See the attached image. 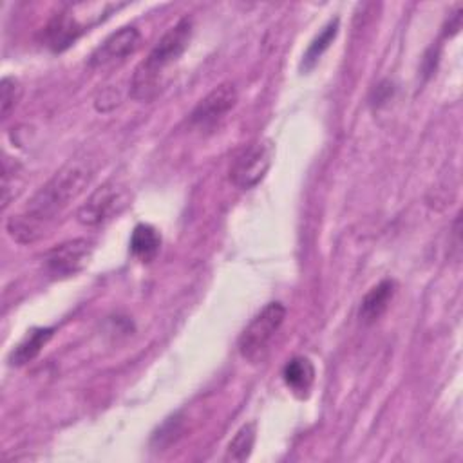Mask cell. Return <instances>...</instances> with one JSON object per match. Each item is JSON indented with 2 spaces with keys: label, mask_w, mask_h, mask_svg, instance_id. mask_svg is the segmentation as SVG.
<instances>
[{
  "label": "cell",
  "mask_w": 463,
  "mask_h": 463,
  "mask_svg": "<svg viewBox=\"0 0 463 463\" xmlns=\"http://www.w3.org/2000/svg\"><path fill=\"white\" fill-rule=\"evenodd\" d=\"M92 177L90 159H71L29 199L18 215L7 219V233L20 244L34 242L43 233L45 224L83 194Z\"/></svg>",
  "instance_id": "1"
},
{
  "label": "cell",
  "mask_w": 463,
  "mask_h": 463,
  "mask_svg": "<svg viewBox=\"0 0 463 463\" xmlns=\"http://www.w3.org/2000/svg\"><path fill=\"white\" fill-rule=\"evenodd\" d=\"M192 38V20L181 18L172 25L150 49L148 56L137 65L130 81V94L134 99L148 101L161 89L165 71L174 65L188 49Z\"/></svg>",
  "instance_id": "2"
},
{
  "label": "cell",
  "mask_w": 463,
  "mask_h": 463,
  "mask_svg": "<svg viewBox=\"0 0 463 463\" xmlns=\"http://www.w3.org/2000/svg\"><path fill=\"white\" fill-rule=\"evenodd\" d=\"M286 318V307L282 302L266 304L242 329L239 336V353L250 364L262 362L268 353L271 340L280 329Z\"/></svg>",
  "instance_id": "3"
},
{
  "label": "cell",
  "mask_w": 463,
  "mask_h": 463,
  "mask_svg": "<svg viewBox=\"0 0 463 463\" xmlns=\"http://www.w3.org/2000/svg\"><path fill=\"white\" fill-rule=\"evenodd\" d=\"M275 156V145L269 139H255L248 143L230 166V181L242 190L257 186L268 174Z\"/></svg>",
  "instance_id": "4"
},
{
  "label": "cell",
  "mask_w": 463,
  "mask_h": 463,
  "mask_svg": "<svg viewBox=\"0 0 463 463\" xmlns=\"http://www.w3.org/2000/svg\"><path fill=\"white\" fill-rule=\"evenodd\" d=\"M130 194L127 186L118 181H107L87 197L78 208V221L85 226H98L116 217L128 204Z\"/></svg>",
  "instance_id": "5"
},
{
  "label": "cell",
  "mask_w": 463,
  "mask_h": 463,
  "mask_svg": "<svg viewBox=\"0 0 463 463\" xmlns=\"http://www.w3.org/2000/svg\"><path fill=\"white\" fill-rule=\"evenodd\" d=\"M141 33L134 25H125L107 36L90 54L89 65L92 69H105L114 63H119L127 60L130 54H134L141 45Z\"/></svg>",
  "instance_id": "6"
},
{
  "label": "cell",
  "mask_w": 463,
  "mask_h": 463,
  "mask_svg": "<svg viewBox=\"0 0 463 463\" xmlns=\"http://www.w3.org/2000/svg\"><path fill=\"white\" fill-rule=\"evenodd\" d=\"M92 242L87 239H72L47 251L45 268L52 277H71L80 273L90 260Z\"/></svg>",
  "instance_id": "7"
},
{
  "label": "cell",
  "mask_w": 463,
  "mask_h": 463,
  "mask_svg": "<svg viewBox=\"0 0 463 463\" xmlns=\"http://www.w3.org/2000/svg\"><path fill=\"white\" fill-rule=\"evenodd\" d=\"M237 103V89L226 81L210 90L192 110L190 123L199 128H210L221 121Z\"/></svg>",
  "instance_id": "8"
},
{
  "label": "cell",
  "mask_w": 463,
  "mask_h": 463,
  "mask_svg": "<svg viewBox=\"0 0 463 463\" xmlns=\"http://www.w3.org/2000/svg\"><path fill=\"white\" fill-rule=\"evenodd\" d=\"M394 289H396V284L391 279H383L376 286H373L365 293V297L362 298L360 311H358L360 320L364 324L376 322L385 313V309L389 307V302L392 300Z\"/></svg>",
  "instance_id": "9"
},
{
  "label": "cell",
  "mask_w": 463,
  "mask_h": 463,
  "mask_svg": "<svg viewBox=\"0 0 463 463\" xmlns=\"http://www.w3.org/2000/svg\"><path fill=\"white\" fill-rule=\"evenodd\" d=\"M81 31L83 27L76 22V18L63 11L56 14L45 27V40L52 51H63L80 36Z\"/></svg>",
  "instance_id": "10"
},
{
  "label": "cell",
  "mask_w": 463,
  "mask_h": 463,
  "mask_svg": "<svg viewBox=\"0 0 463 463\" xmlns=\"http://www.w3.org/2000/svg\"><path fill=\"white\" fill-rule=\"evenodd\" d=\"M52 333H54V327H34V329L27 331L24 340L11 351L9 364L20 367V365H25L31 360H34L40 354V351L43 349V345L51 340Z\"/></svg>",
  "instance_id": "11"
},
{
  "label": "cell",
  "mask_w": 463,
  "mask_h": 463,
  "mask_svg": "<svg viewBox=\"0 0 463 463\" xmlns=\"http://www.w3.org/2000/svg\"><path fill=\"white\" fill-rule=\"evenodd\" d=\"M282 376H284V382L286 385L304 396L309 392L313 382H315V367L311 364L309 358L306 356H295L291 358L286 365H284V371H282Z\"/></svg>",
  "instance_id": "12"
},
{
  "label": "cell",
  "mask_w": 463,
  "mask_h": 463,
  "mask_svg": "<svg viewBox=\"0 0 463 463\" xmlns=\"http://www.w3.org/2000/svg\"><path fill=\"white\" fill-rule=\"evenodd\" d=\"M161 248V235L150 224H137L130 235V251L141 262H150L157 257Z\"/></svg>",
  "instance_id": "13"
},
{
  "label": "cell",
  "mask_w": 463,
  "mask_h": 463,
  "mask_svg": "<svg viewBox=\"0 0 463 463\" xmlns=\"http://www.w3.org/2000/svg\"><path fill=\"white\" fill-rule=\"evenodd\" d=\"M255 423H246L242 425L235 436L232 438V441L228 443V449H226V456L224 459L226 461H244L250 458L251 454V449L255 445Z\"/></svg>",
  "instance_id": "14"
},
{
  "label": "cell",
  "mask_w": 463,
  "mask_h": 463,
  "mask_svg": "<svg viewBox=\"0 0 463 463\" xmlns=\"http://www.w3.org/2000/svg\"><path fill=\"white\" fill-rule=\"evenodd\" d=\"M336 33H338V18L331 20V22L318 33V36L309 43V47H307V51H306V54H304V60H302L304 69H311V67L318 61V58L324 54V51L333 43Z\"/></svg>",
  "instance_id": "15"
},
{
  "label": "cell",
  "mask_w": 463,
  "mask_h": 463,
  "mask_svg": "<svg viewBox=\"0 0 463 463\" xmlns=\"http://www.w3.org/2000/svg\"><path fill=\"white\" fill-rule=\"evenodd\" d=\"M20 96H22L20 83L11 76H4L2 83H0V116L4 119L11 114V110L18 103Z\"/></svg>",
  "instance_id": "16"
},
{
  "label": "cell",
  "mask_w": 463,
  "mask_h": 463,
  "mask_svg": "<svg viewBox=\"0 0 463 463\" xmlns=\"http://www.w3.org/2000/svg\"><path fill=\"white\" fill-rule=\"evenodd\" d=\"M179 432H181L179 418H177V416L168 418V420L161 425V429L154 434L152 443H154L156 447H166V445H170L172 441H175V438L179 436Z\"/></svg>",
  "instance_id": "17"
},
{
  "label": "cell",
  "mask_w": 463,
  "mask_h": 463,
  "mask_svg": "<svg viewBox=\"0 0 463 463\" xmlns=\"http://www.w3.org/2000/svg\"><path fill=\"white\" fill-rule=\"evenodd\" d=\"M119 103V98L112 92V89H105L103 92H99L94 99V107L99 110V112H109L112 110L116 105Z\"/></svg>",
  "instance_id": "18"
}]
</instances>
